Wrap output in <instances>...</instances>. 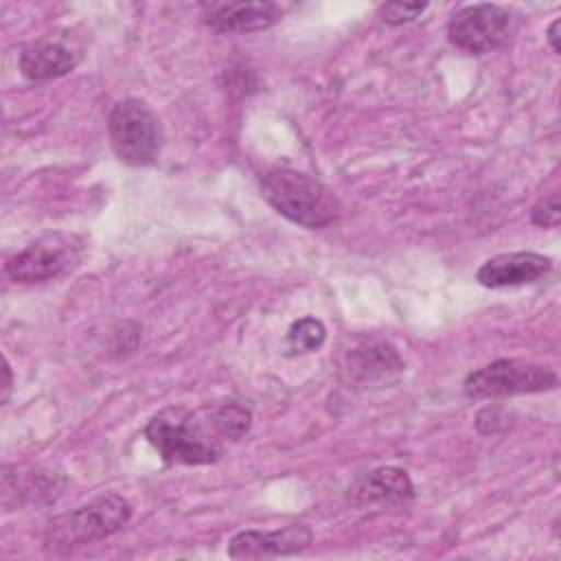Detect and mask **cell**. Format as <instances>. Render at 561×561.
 <instances>
[{
	"mask_svg": "<svg viewBox=\"0 0 561 561\" xmlns=\"http://www.w3.org/2000/svg\"><path fill=\"white\" fill-rule=\"evenodd\" d=\"M261 193L276 213L305 228H324L340 217V199L320 180L274 167L261 173Z\"/></svg>",
	"mask_w": 561,
	"mask_h": 561,
	"instance_id": "1",
	"label": "cell"
},
{
	"mask_svg": "<svg viewBox=\"0 0 561 561\" xmlns=\"http://www.w3.org/2000/svg\"><path fill=\"white\" fill-rule=\"evenodd\" d=\"M2 373H4V381H2V403L9 399V392H11V386H13V377H11V366L9 362L4 359V366H2Z\"/></svg>",
	"mask_w": 561,
	"mask_h": 561,
	"instance_id": "19",
	"label": "cell"
},
{
	"mask_svg": "<svg viewBox=\"0 0 561 561\" xmlns=\"http://www.w3.org/2000/svg\"><path fill=\"white\" fill-rule=\"evenodd\" d=\"M559 26H561V20H559V18L552 20V24L548 26V44H550V48H552L554 53L561 50V44H559Z\"/></svg>",
	"mask_w": 561,
	"mask_h": 561,
	"instance_id": "18",
	"label": "cell"
},
{
	"mask_svg": "<svg viewBox=\"0 0 561 561\" xmlns=\"http://www.w3.org/2000/svg\"><path fill=\"white\" fill-rule=\"evenodd\" d=\"M79 64V53L57 39H39L20 53V72L28 81H50L68 75Z\"/></svg>",
	"mask_w": 561,
	"mask_h": 561,
	"instance_id": "13",
	"label": "cell"
},
{
	"mask_svg": "<svg viewBox=\"0 0 561 561\" xmlns=\"http://www.w3.org/2000/svg\"><path fill=\"white\" fill-rule=\"evenodd\" d=\"M425 2H388L381 7V20L386 24L399 26L405 22H412L419 13L425 11Z\"/></svg>",
	"mask_w": 561,
	"mask_h": 561,
	"instance_id": "17",
	"label": "cell"
},
{
	"mask_svg": "<svg viewBox=\"0 0 561 561\" xmlns=\"http://www.w3.org/2000/svg\"><path fill=\"white\" fill-rule=\"evenodd\" d=\"M344 370L359 386L388 383L403 373V359L388 342H364L346 353Z\"/></svg>",
	"mask_w": 561,
	"mask_h": 561,
	"instance_id": "12",
	"label": "cell"
},
{
	"mask_svg": "<svg viewBox=\"0 0 561 561\" xmlns=\"http://www.w3.org/2000/svg\"><path fill=\"white\" fill-rule=\"evenodd\" d=\"M550 270L552 261L539 252H504L484 261L476 278L482 287L502 289L535 283Z\"/></svg>",
	"mask_w": 561,
	"mask_h": 561,
	"instance_id": "10",
	"label": "cell"
},
{
	"mask_svg": "<svg viewBox=\"0 0 561 561\" xmlns=\"http://www.w3.org/2000/svg\"><path fill=\"white\" fill-rule=\"evenodd\" d=\"M285 15L278 2H226L213 4L204 22L217 33H254L274 26Z\"/></svg>",
	"mask_w": 561,
	"mask_h": 561,
	"instance_id": "11",
	"label": "cell"
},
{
	"mask_svg": "<svg viewBox=\"0 0 561 561\" xmlns=\"http://www.w3.org/2000/svg\"><path fill=\"white\" fill-rule=\"evenodd\" d=\"M313 535L305 524H289L278 530H241L228 543L230 559H274L302 552Z\"/></svg>",
	"mask_w": 561,
	"mask_h": 561,
	"instance_id": "8",
	"label": "cell"
},
{
	"mask_svg": "<svg viewBox=\"0 0 561 561\" xmlns=\"http://www.w3.org/2000/svg\"><path fill=\"white\" fill-rule=\"evenodd\" d=\"M327 337V329L318 318H300L296 320L289 331H287V353L289 355H305V353H313L324 344Z\"/></svg>",
	"mask_w": 561,
	"mask_h": 561,
	"instance_id": "15",
	"label": "cell"
},
{
	"mask_svg": "<svg viewBox=\"0 0 561 561\" xmlns=\"http://www.w3.org/2000/svg\"><path fill=\"white\" fill-rule=\"evenodd\" d=\"M107 134L118 160L131 167L156 162L162 147V125L158 114L136 96L118 101L107 116Z\"/></svg>",
	"mask_w": 561,
	"mask_h": 561,
	"instance_id": "4",
	"label": "cell"
},
{
	"mask_svg": "<svg viewBox=\"0 0 561 561\" xmlns=\"http://www.w3.org/2000/svg\"><path fill=\"white\" fill-rule=\"evenodd\" d=\"M206 412H208V419H210L215 432L221 438H230V440L241 438L250 430V423H252L250 410L245 405L237 403V401L221 403V405L210 408Z\"/></svg>",
	"mask_w": 561,
	"mask_h": 561,
	"instance_id": "14",
	"label": "cell"
},
{
	"mask_svg": "<svg viewBox=\"0 0 561 561\" xmlns=\"http://www.w3.org/2000/svg\"><path fill=\"white\" fill-rule=\"evenodd\" d=\"M83 252L79 237L48 232L7 259L4 272L15 283H42L72 270Z\"/></svg>",
	"mask_w": 561,
	"mask_h": 561,
	"instance_id": "6",
	"label": "cell"
},
{
	"mask_svg": "<svg viewBox=\"0 0 561 561\" xmlns=\"http://www.w3.org/2000/svg\"><path fill=\"white\" fill-rule=\"evenodd\" d=\"M131 517V504L118 493H105L92 502L50 519L44 543L53 550H70L121 530Z\"/></svg>",
	"mask_w": 561,
	"mask_h": 561,
	"instance_id": "3",
	"label": "cell"
},
{
	"mask_svg": "<svg viewBox=\"0 0 561 561\" xmlns=\"http://www.w3.org/2000/svg\"><path fill=\"white\" fill-rule=\"evenodd\" d=\"M219 434L208 412L202 419L182 405L160 410L145 425V438L158 449L162 460L178 465H210L221 456Z\"/></svg>",
	"mask_w": 561,
	"mask_h": 561,
	"instance_id": "2",
	"label": "cell"
},
{
	"mask_svg": "<svg viewBox=\"0 0 561 561\" xmlns=\"http://www.w3.org/2000/svg\"><path fill=\"white\" fill-rule=\"evenodd\" d=\"M533 224L541 228H557L561 221V206H559V193L543 195L530 210Z\"/></svg>",
	"mask_w": 561,
	"mask_h": 561,
	"instance_id": "16",
	"label": "cell"
},
{
	"mask_svg": "<svg viewBox=\"0 0 561 561\" xmlns=\"http://www.w3.org/2000/svg\"><path fill=\"white\" fill-rule=\"evenodd\" d=\"M559 386V375L550 366L522 362V359H497L467 375L462 388L471 399H500L513 394L548 392Z\"/></svg>",
	"mask_w": 561,
	"mask_h": 561,
	"instance_id": "5",
	"label": "cell"
},
{
	"mask_svg": "<svg viewBox=\"0 0 561 561\" xmlns=\"http://www.w3.org/2000/svg\"><path fill=\"white\" fill-rule=\"evenodd\" d=\"M515 31V18L500 4L478 2L458 9L447 24L449 42L469 55H486L504 46Z\"/></svg>",
	"mask_w": 561,
	"mask_h": 561,
	"instance_id": "7",
	"label": "cell"
},
{
	"mask_svg": "<svg viewBox=\"0 0 561 561\" xmlns=\"http://www.w3.org/2000/svg\"><path fill=\"white\" fill-rule=\"evenodd\" d=\"M414 497V484L410 476L399 467H377L353 478L346 489V502L351 506H383L405 504Z\"/></svg>",
	"mask_w": 561,
	"mask_h": 561,
	"instance_id": "9",
	"label": "cell"
}]
</instances>
